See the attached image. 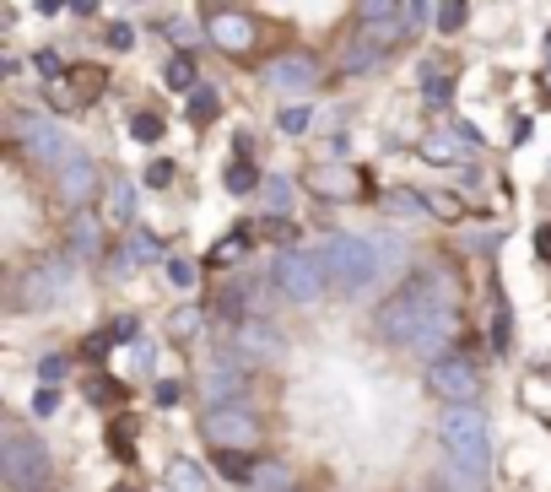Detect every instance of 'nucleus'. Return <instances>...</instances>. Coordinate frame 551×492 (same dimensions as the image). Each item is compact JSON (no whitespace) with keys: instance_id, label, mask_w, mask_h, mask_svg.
Instances as JSON below:
<instances>
[{"instance_id":"nucleus-42","label":"nucleus","mask_w":551,"mask_h":492,"mask_svg":"<svg viewBox=\"0 0 551 492\" xmlns=\"http://www.w3.org/2000/svg\"><path fill=\"white\" fill-rule=\"evenodd\" d=\"M152 401H157V406H179V401H184V384H179V379H157Z\"/></svg>"},{"instance_id":"nucleus-48","label":"nucleus","mask_w":551,"mask_h":492,"mask_svg":"<svg viewBox=\"0 0 551 492\" xmlns=\"http://www.w3.org/2000/svg\"><path fill=\"white\" fill-rule=\"evenodd\" d=\"M109 341H114L109 330H98V336H87V347H82V352H87V363H103V352H109Z\"/></svg>"},{"instance_id":"nucleus-13","label":"nucleus","mask_w":551,"mask_h":492,"mask_svg":"<svg viewBox=\"0 0 551 492\" xmlns=\"http://www.w3.org/2000/svg\"><path fill=\"white\" fill-rule=\"evenodd\" d=\"M238 352L260 357V363H276L281 352H287V336H281L276 325H265V319H238Z\"/></svg>"},{"instance_id":"nucleus-27","label":"nucleus","mask_w":551,"mask_h":492,"mask_svg":"<svg viewBox=\"0 0 551 492\" xmlns=\"http://www.w3.org/2000/svg\"><path fill=\"white\" fill-rule=\"evenodd\" d=\"M260 206H265V211H276V217H287V206H292V184H287V179H265V184H260Z\"/></svg>"},{"instance_id":"nucleus-50","label":"nucleus","mask_w":551,"mask_h":492,"mask_svg":"<svg viewBox=\"0 0 551 492\" xmlns=\"http://www.w3.org/2000/svg\"><path fill=\"white\" fill-rule=\"evenodd\" d=\"M163 33L173 38V44H195V28H190V22H163Z\"/></svg>"},{"instance_id":"nucleus-45","label":"nucleus","mask_w":551,"mask_h":492,"mask_svg":"<svg viewBox=\"0 0 551 492\" xmlns=\"http://www.w3.org/2000/svg\"><path fill=\"white\" fill-rule=\"evenodd\" d=\"M168 282L173 287H195V265L190 260H168Z\"/></svg>"},{"instance_id":"nucleus-9","label":"nucleus","mask_w":551,"mask_h":492,"mask_svg":"<svg viewBox=\"0 0 551 492\" xmlns=\"http://www.w3.org/2000/svg\"><path fill=\"white\" fill-rule=\"evenodd\" d=\"M200 433H206L211 449H254L260 444V422H254L249 411H238V406H211L206 422H200Z\"/></svg>"},{"instance_id":"nucleus-19","label":"nucleus","mask_w":551,"mask_h":492,"mask_svg":"<svg viewBox=\"0 0 551 492\" xmlns=\"http://www.w3.org/2000/svg\"><path fill=\"white\" fill-rule=\"evenodd\" d=\"M217 471L233 487H254V471H260V465L249 460V449H217Z\"/></svg>"},{"instance_id":"nucleus-11","label":"nucleus","mask_w":551,"mask_h":492,"mask_svg":"<svg viewBox=\"0 0 551 492\" xmlns=\"http://www.w3.org/2000/svg\"><path fill=\"white\" fill-rule=\"evenodd\" d=\"M55 195L65 206H76V211L98 195V168H92L87 152H71V157H60V163H55Z\"/></svg>"},{"instance_id":"nucleus-8","label":"nucleus","mask_w":551,"mask_h":492,"mask_svg":"<svg viewBox=\"0 0 551 492\" xmlns=\"http://www.w3.org/2000/svg\"><path fill=\"white\" fill-rule=\"evenodd\" d=\"M265 87L271 92H287V98H303V92L319 87V60L308 55V49H287V55L265 60Z\"/></svg>"},{"instance_id":"nucleus-44","label":"nucleus","mask_w":551,"mask_h":492,"mask_svg":"<svg viewBox=\"0 0 551 492\" xmlns=\"http://www.w3.org/2000/svg\"><path fill=\"white\" fill-rule=\"evenodd\" d=\"M195 330H200V309H179V314H173V336H195Z\"/></svg>"},{"instance_id":"nucleus-28","label":"nucleus","mask_w":551,"mask_h":492,"mask_svg":"<svg viewBox=\"0 0 551 492\" xmlns=\"http://www.w3.org/2000/svg\"><path fill=\"white\" fill-rule=\"evenodd\" d=\"M119 395H125V384H119L114 374H92V379H87V401H92V406H114Z\"/></svg>"},{"instance_id":"nucleus-43","label":"nucleus","mask_w":551,"mask_h":492,"mask_svg":"<svg viewBox=\"0 0 551 492\" xmlns=\"http://www.w3.org/2000/svg\"><path fill=\"white\" fill-rule=\"evenodd\" d=\"M109 336H114V341H136V336H141V319H136V314H119L114 325H109Z\"/></svg>"},{"instance_id":"nucleus-37","label":"nucleus","mask_w":551,"mask_h":492,"mask_svg":"<svg viewBox=\"0 0 551 492\" xmlns=\"http://www.w3.org/2000/svg\"><path fill=\"white\" fill-rule=\"evenodd\" d=\"M276 125L287 130V136H303V130H308V103H303V109H298V103H292V109H281Z\"/></svg>"},{"instance_id":"nucleus-25","label":"nucleus","mask_w":551,"mask_h":492,"mask_svg":"<svg viewBox=\"0 0 551 492\" xmlns=\"http://www.w3.org/2000/svg\"><path fill=\"white\" fill-rule=\"evenodd\" d=\"M217 114H222L217 87H195V92H190V119H195V125H211Z\"/></svg>"},{"instance_id":"nucleus-1","label":"nucleus","mask_w":551,"mask_h":492,"mask_svg":"<svg viewBox=\"0 0 551 492\" xmlns=\"http://www.w3.org/2000/svg\"><path fill=\"white\" fill-rule=\"evenodd\" d=\"M438 309H449V292H438L433 287V276L427 271H416L400 292H389V303H384V314H379V330L395 347H416V336H422L427 325H433V314Z\"/></svg>"},{"instance_id":"nucleus-39","label":"nucleus","mask_w":551,"mask_h":492,"mask_svg":"<svg viewBox=\"0 0 551 492\" xmlns=\"http://www.w3.org/2000/svg\"><path fill=\"white\" fill-rule=\"evenodd\" d=\"M422 157H427V163H454L460 146H454V141H422Z\"/></svg>"},{"instance_id":"nucleus-14","label":"nucleus","mask_w":551,"mask_h":492,"mask_svg":"<svg viewBox=\"0 0 551 492\" xmlns=\"http://www.w3.org/2000/svg\"><path fill=\"white\" fill-rule=\"evenodd\" d=\"M103 82H109V76H103L98 65H87V71H71V82L55 87L49 98H55V109H87V103H98Z\"/></svg>"},{"instance_id":"nucleus-29","label":"nucleus","mask_w":551,"mask_h":492,"mask_svg":"<svg viewBox=\"0 0 551 492\" xmlns=\"http://www.w3.org/2000/svg\"><path fill=\"white\" fill-rule=\"evenodd\" d=\"M163 76H168L173 92H195V60H190V55H173Z\"/></svg>"},{"instance_id":"nucleus-4","label":"nucleus","mask_w":551,"mask_h":492,"mask_svg":"<svg viewBox=\"0 0 551 492\" xmlns=\"http://www.w3.org/2000/svg\"><path fill=\"white\" fill-rule=\"evenodd\" d=\"M271 276H276L287 303H314V298H325V287H330V271H325V260H319V249H281Z\"/></svg>"},{"instance_id":"nucleus-21","label":"nucleus","mask_w":551,"mask_h":492,"mask_svg":"<svg viewBox=\"0 0 551 492\" xmlns=\"http://www.w3.org/2000/svg\"><path fill=\"white\" fill-rule=\"evenodd\" d=\"M379 60H384V49L373 44V38H357V44L341 55V71H346V76H362V71H373Z\"/></svg>"},{"instance_id":"nucleus-15","label":"nucleus","mask_w":551,"mask_h":492,"mask_svg":"<svg viewBox=\"0 0 551 492\" xmlns=\"http://www.w3.org/2000/svg\"><path fill=\"white\" fill-rule=\"evenodd\" d=\"M303 184L319 195V201H357V195H362V184H357V174H352V168H335V163L314 168V174H308Z\"/></svg>"},{"instance_id":"nucleus-34","label":"nucleus","mask_w":551,"mask_h":492,"mask_svg":"<svg viewBox=\"0 0 551 492\" xmlns=\"http://www.w3.org/2000/svg\"><path fill=\"white\" fill-rule=\"evenodd\" d=\"M422 98H427V109H433V103H449V98H454V76H449V71L427 76V92H422Z\"/></svg>"},{"instance_id":"nucleus-38","label":"nucleus","mask_w":551,"mask_h":492,"mask_svg":"<svg viewBox=\"0 0 551 492\" xmlns=\"http://www.w3.org/2000/svg\"><path fill=\"white\" fill-rule=\"evenodd\" d=\"M427 211H438V217H449V222H454V217H460V211H465V206H460V201H454V195H449V190H433V195H427Z\"/></svg>"},{"instance_id":"nucleus-52","label":"nucleus","mask_w":551,"mask_h":492,"mask_svg":"<svg viewBox=\"0 0 551 492\" xmlns=\"http://www.w3.org/2000/svg\"><path fill=\"white\" fill-rule=\"evenodd\" d=\"M55 11H65V0H38V17H55Z\"/></svg>"},{"instance_id":"nucleus-23","label":"nucleus","mask_w":551,"mask_h":492,"mask_svg":"<svg viewBox=\"0 0 551 492\" xmlns=\"http://www.w3.org/2000/svg\"><path fill=\"white\" fill-rule=\"evenodd\" d=\"M373 249H379V271H400V265H406V238H395V233H379L373 238Z\"/></svg>"},{"instance_id":"nucleus-10","label":"nucleus","mask_w":551,"mask_h":492,"mask_svg":"<svg viewBox=\"0 0 551 492\" xmlns=\"http://www.w3.org/2000/svg\"><path fill=\"white\" fill-rule=\"evenodd\" d=\"M17 146L33 157V163H60V157H71V141H65V130L55 125V119L44 114H17Z\"/></svg>"},{"instance_id":"nucleus-33","label":"nucleus","mask_w":551,"mask_h":492,"mask_svg":"<svg viewBox=\"0 0 551 492\" xmlns=\"http://www.w3.org/2000/svg\"><path fill=\"white\" fill-rule=\"evenodd\" d=\"M465 6L470 0H443L438 6V33H460L465 28Z\"/></svg>"},{"instance_id":"nucleus-31","label":"nucleus","mask_w":551,"mask_h":492,"mask_svg":"<svg viewBox=\"0 0 551 492\" xmlns=\"http://www.w3.org/2000/svg\"><path fill=\"white\" fill-rule=\"evenodd\" d=\"M254 184H265V179L254 174V163H249V157H238V163L227 168V190H233V195H249Z\"/></svg>"},{"instance_id":"nucleus-16","label":"nucleus","mask_w":551,"mask_h":492,"mask_svg":"<svg viewBox=\"0 0 551 492\" xmlns=\"http://www.w3.org/2000/svg\"><path fill=\"white\" fill-rule=\"evenodd\" d=\"M65 249H71V260H98L103 255V222L92 211H76L65 222Z\"/></svg>"},{"instance_id":"nucleus-35","label":"nucleus","mask_w":551,"mask_h":492,"mask_svg":"<svg viewBox=\"0 0 551 492\" xmlns=\"http://www.w3.org/2000/svg\"><path fill=\"white\" fill-rule=\"evenodd\" d=\"M389 211H400V217H422L427 201H416L411 190H389Z\"/></svg>"},{"instance_id":"nucleus-30","label":"nucleus","mask_w":551,"mask_h":492,"mask_svg":"<svg viewBox=\"0 0 551 492\" xmlns=\"http://www.w3.org/2000/svg\"><path fill=\"white\" fill-rule=\"evenodd\" d=\"M130 136L146 141V146H152V141H163V119H157L152 109H136V114H130Z\"/></svg>"},{"instance_id":"nucleus-41","label":"nucleus","mask_w":551,"mask_h":492,"mask_svg":"<svg viewBox=\"0 0 551 492\" xmlns=\"http://www.w3.org/2000/svg\"><path fill=\"white\" fill-rule=\"evenodd\" d=\"M109 260H114V265H109V276H114V282H125V276L136 271V249H130V244H125V249H114Z\"/></svg>"},{"instance_id":"nucleus-12","label":"nucleus","mask_w":551,"mask_h":492,"mask_svg":"<svg viewBox=\"0 0 551 492\" xmlns=\"http://www.w3.org/2000/svg\"><path fill=\"white\" fill-rule=\"evenodd\" d=\"M206 38L217 49H227V55H249L260 33H254V22L244 17V11H211V17H206Z\"/></svg>"},{"instance_id":"nucleus-5","label":"nucleus","mask_w":551,"mask_h":492,"mask_svg":"<svg viewBox=\"0 0 551 492\" xmlns=\"http://www.w3.org/2000/svg\"><path fill=\"white\" fill-rule=\"evenodd\" d=\"M0 476L11 482V492L44 487V482H49V455H44V444H38L33 433L11 428L6 438H0Z\"/></svg>"},{"instance_id":"nucleus-40","label":"nucleus","mask_w":551,"mask_h":492,"mask_svg":"<svg viewBox=\"0 0 551 492\" xmlns=\"http://www.w3.org/2000/svg\"><path fill=\"white\" fill-rule=\"evenodd\" d=\"M173 179H179V168H173V163H163V157H157V163L146 168V184H152V190H168Z\"/></svg>"},{"instance_id":"nucleus-20","label":"nucleus","mask_w":551,"mask_h":492,"mask_svg":"<svg viewBox=\"0 0 551 492\" xmlns=\"http://www.w3.org/2000/svg\"><path fill=\"white\" fill-rule=\"evenodd\" d=\"M168 487H173V492H206V471H200L195 460L173 455V460H168Z\"/></svg>"},{"instance_id":"nucleus-54","label":"nucleus","mask_w":551,"mask_h":492,"mask_svg":"<svg viewBox=\"0 0 551 492\" xmlns=\"http://www.w3.org/2000/svg\"><path fill=\"white\" fill-rule=\"evenodd\" d=\"M22 492H44V487H22Z\"/></svg>"},{"instance_id":"nucleus-3","label":"nucleus","mask_w":551,"mask_h":492,"mask_svg":"<svg viewBox=\"0 0 551 492\" xmlns=\"http://www.w3.org/2000/svg\"><path fill=\"white\" fill-rule=\"evenodd\" d=\"M319 260L330 271V287L341 292H362L379 276V249H373V238H357V233H330L319 244Z\"/></svg>"},{"instance_id":"nucleus-53","label":"nucleus","mask_w":551,"mask_h":492,"mask_svg":"<svg viewBox=\"0 0 551 492\" xmlns=\"http://www.w3.org/2000/svg\"><path fill=\"white\" fill-rule=\"evenodd\" d=\"M71 11H82V17H92V11H98V0H71Z\"/></svg>"},{"instance_id":"nucleus-18","label":"nucleus","mask_w":551,"mask_h":492,"mask_svg":"<svg viewBox=\"0 0 551 492\" xmlns=\"http://www.w3.org/2000/svg\"><path fill=\"white\" fill-rule=\"evenodd\" d=\"M103 222H114V228H136V190H130V179L109 184V195H103Z\"/></svg>"},{"instance_id":"nucleus-6","label":"nucleus","mask_w":551,"mask_h":492,"mask_svg":"<svg viewBox=\"0 0 551 492\" xmlns=\"http://www.w3.org/2000/svg\"><path fill=\"white\" fill-rule=\"evenodd\" d=\"M71 276H76V265L71 260H38L22 271V282H17V309H55V303L71 292Z\"/></svg>"},{"instance_id":"nucleus-46","label":"nucleus","mask_w":551,"mask_h":492,"mask_svg":"<svg viewBox=\"0 0 551 492\" xmlns=\"http://www.w3.org/2000/svg\"><path fill=\"white\" fill-rule=\"evenodd\" d=\"M33 65H38V76H65V65H60V55H55V49H38V55H33Z\"/></svg>"},{"instance_id":"nucleus-32","label":"nucleus","mask_w":551,"mask_h":492,"mask_svg":"<svg viewBox=\"0 0 551 492\" xmlns=\"http://www.w3.org/2000/svg\"><path fill=\"white\" fill-rule=\"evenodd\" d=\"M109 449H114L119 460L136 465V428H130V422H114V428H109Z\"/></svg>"},{"instance_id":"nucleus-2","label":"nucleus","mask_w":551,"mask_h":492,"mask_svg":"<svg viewBox=\"0 0 551 492\" xmlns=\"http://www.w3.org/2000/svg\"><path fill=\"white\" fill-rule=\"evenodd\" d=\"M438 444L454 465H470V471H487L492 465V422L476 401L470 406H443L438 411Z\"/></svg>"},{"instance_id":"nucleus-22","label":"nucleus","mask_w":551,"mask_h":492,"mask_svg":"<svg viewBox=\"0 0 551 492\" xmlns=\"http://www.w3.org/2000/svg\"><path fill=\"white\" fill-rule=\"evenodd\" d=\"M244 249H249V228H238V233H227L222 244H211V255H206V265H233V260H244Z\"/></svg>"},{"instance_id":"nucleus-49","label":"nucleus","mask_w":551,"mask_h":492,"mask_svg":"<svg viewBox=\"0 0 551 492\" xmlns=\"http://www.w3.org/2000/svg\"><path fill=\"white\" fill-rule=\"evenodd\" d=\"M65 374V357H38V379H44V384H55Z\"/></svg>"},{"instance_id":"nucleus-36","label":"nucleus","mask_w":551,"mask_h":492,"mask_svg":"<svg viewBox=\"0 0 551 492\" xmlns=\"http://www.w3.org/2000/svg\"><path fill=\"white\" fill-rule=\"evenodd\" d=\"M60 411V390L55 384H38V395H33V417H55Z\"/></svg>"},{"instance_id":"nucleus-51","label":"nucleus","mask_w":551,"mask_h":492,"mask_svg":"<svg viewBox=\"0 0 551 492\" xmlns=\"http://www.w3.org/2000/svg\"><path fill=\"white\" fill-rule=\"evenodd\" d=\"M492 341H497V352H508V309H497V325H492Z\"/></svg>"},{"instance_id":"nucleus-26","label":"nucleus","mask_w":551,"mask_h":492,"mask_svg":"<svg viewBox=\"0 0 551 492\" xmlns=\"http://www.w3.org/2000/svg\"><path fill=\"white\" fill-rule=\"evenodd\" d=\"M254 487L260 492H292V471L281 460H265L260 471H254Z\"/></svg>"},{"instance_id":"nucleus-17","label":"nucleus","mask_w":551,"mask_h":492,"mask_svg":"<svg viewBox=\"0 0 551 492\" xmlns=\"http://www.w3.org/2000/svg\"><path fill=\"white\" fill-rule=\"evenodd\" d=\"M206 395H211V406H233L238 395H244V368L227 363V357H222V363H211L206 368Z\"/></svg>"},{"instance_id":"nucleus-24","label":"nucleus","mask_w":551,"mask_h":492,"mask_svg":"<svg viewBox=\"0 0 551 492\" xmlns=\"http://www.w3.org/2000/svg\"><path fill=\"white\" fill-rule=\"evenodd\" d=\"M406 11H411V0H362L357 17L368 28V22H389V17H406Z\"/></svg>"},{"instance_id":"nucleus-47","label":"nucleus","mask_w":551,"mask_h":492,"mask_svg":"<svg viewBox=\"0 0 551 492\" xmlns=\"http://www.w3.org/2000/svg\"><path fill=\"white\" fill-rule=\"evenodd\" d=\"M136 44V28L130 22H109V49H130Z\"/></svg>"},{"instance_id":"nucleus-7","label":"nucleus","mask_w":551,"mask_h":492,"mask_svg":"<svg viewBox=\"0 0 551 492\" xmlns=\"http://www.w3.org/2000/svg\"><path fill=\"white\" fill-rule=\"evenodd\" d=\"M427 390H433L443 406H470L481 395V379L465 357L449 352V357H438V363H427Z\"/></svg>"}]
</instances>
